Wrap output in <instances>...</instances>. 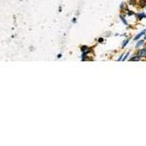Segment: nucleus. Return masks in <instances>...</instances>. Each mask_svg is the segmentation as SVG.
I'll return each instance as SVG.
<instances>
[{
  "label": "nucleus",
  "instance_id": "1",
  "mask_svg": "<svg viewBox=\"0 0 146 146\" xmlns=\"http://www.w3.org/2000/svg\"><path fill=\"white\" fill-rule=\"evenodd\" d=\"M135 56H138L140 60H142V58H146V44L143 45V48L137 49V51H136V53H135Z\"/></svg>",
  "mask_w": 146,
  "mask_h": 146
},
{
  "label": "nucleus",
  "instance_id": "2",
  "mask_svg": "<svg viewBox=\"0 0 146 146\" xmlns=\"http://www.w3.org/2000/svg\"><path fill=\"white\" fill-rule=\"evenodd\" d=\"M145 33H146V28H145V29H143L142 31H140L137 35H135V38H133V40H135V41H137V40H139L142 36H144Z\"/></svg>",
  "mask_w": 146,
  "mask_h": 146
},
{
  "label": "nucleus",
  "instance_id": "3",
  "mask_svg": "<svg viewBox=\"0 0 146 146\" xmlns=\"http://www.w3.org/2000/svg\"><path fill=\"white\" fill-rule=\"evenodd\" d=\"M135 18L137 21H141L146 18V14L145 13H137V14H135Z\"/></svg>",
  "mask_w": 146,
  "mask_h": 146
},
{
  "label": "nucleus",
  "instance_id": "4",
  "mask_svg": "<svg viewBox=\"0 0 146 146\" xmlns=\"http://www.w3.org/2000/svg\"><path fill=\"white\" fill-rule=\"evenodd\" d=\"M126 17H127V15L126 14H120V19H121V21L123 22V23L125 25H129V23H128V22H127V19H126Z\"/></svg>",
  "mask_w": 146,
  "mask_h": 146
},
{
  "label": "nucleus",
  "instance_id": "5",
  "mask_svg": "<svg viewBox=\"0 0 146 146\" xmlns=\"http://www.w3.org/2000/svg\"><path fill=\"white\" fill-rule=\"evenodd\" d=\"M145 44V40L144 39H140V40H137V43L135 44V48L136 49H139L141 46H143Z\"/></svg>",
  "mask_w": 146,
  "mask_h": 146
},
{
  "label": "nucleus",
  "instance_id": "6",
  "mask_svg": "<svg viewBox=\"0 0 146 146\" xmlns=\"http://www.w3.org/2000/svg\"><path fill=\"white\" fill-rule=\"evenodd\" d=\"M129 60H131V62H139V60H141L138 56H135V54L133 56H131V58H129Z\"/></svg>",
  "mask_w": 146,
  "mask_h": 146
},
{
  "label": "nucleus",
  "instance_id": "7",
  "mask_svg": "<svg viewBox=\"0 0 146 146\" xmlns=\"http://www.w3.org/2000/svg\"><path fill=\"white\" fill-rule=\"evenodd\" d=\"M120 9H121V10L122 11H128L129 10V9H128V7H127V3H126V2H123V3H122L121 4V5H120Z\"/></svg>",
  "mask_w": 146,
  "mask_h": 146
},
{
  "label": "nucleus",
  "instance_id": "8",
  "mask_svg": "<svg viewBox=\"0 0 146 146\" xmlns=\"http://www.w3.org/2000/svg\"><path fill=\"white\" fill-rule=\"evenodd\" d=\"M136 2L137 0H128V4L131 6H136Z\"/></svg>",
  "mask_w": 146,
  "mask_h": 146
},
{
  "label": "nucleus",
  "instance_id": "9",
  "mask_svg": "<svg viewBox=\"0 0 146 146\" xmlns=\"http://www.w3.org/2000/svg\"><path fill=\"white\" fill-rule=\"evenodd\" d=\"M129 40H131V38H127L126 40H125V41L123 42V45H122V49H124L125 47H126L127 45H128L129 42Z\"/></svg>",
  "mask_w": 146,
  "mask_h": 146
},
{
  "label": "nucleus",
  "instance_id": "10",
  "mask_svg": "<svg viewBox=\"0 0 146 146\" xmlns=\"http://www.w3.org/2000/svg\"><path fill=\"white\" fill-rule=\"evenodd\" d=\"M129 55H131V52H127L126 55H124V56H123V60H124V62H125V60H126L127 58H128V56H129Z\"/></svg>",
  "mask_w": 146,
  "mask_h": 146
},
{
  "label": "nucleus",
  "instance_id": "11",
  "mask_svg": "<svg viewBox=\"0 0 146 146\" xmlns=\"http://www.w3.org/2000/svg\"><path fill=\"white\" fill-rule=\"evenodd\" d=\"M127 12H128V16H133V15H135V13H133V11H131V10H128Z\"/></svg>",
  "mask_w": 146,
  "mask_h": 146
},
{
  "label": "nucleus",
  "instance_id": "12",
  "mask_svg": "<svg viewBox=\"0 0 146 146\" xmlns=\"http://www.w3.org/2000/svg\"><path fill=\"white\" fill-rule=\"evenodd\" d=\"M98 42H100V43L103 42V38H100V39H98Z\"/></svg>",
  "mask_w": 146,
  "mask_h": 146
},
{
  "label": "nucleus",
  "instance_id": "13",
  "mask_svg": "<svg viewBox=\"0 0 146 146\" xmlns=\"http://www.w3.org/2000/svg\"><path fill=\"white\" fill-rule=\"evenodd\" d=\"M144 40H145V41H146V33L144 34Z\"/></svg>",
  "mask_w": 146,
  "mask_h": 146
},
{
  "label": "nucleus",
  "instance_id": "14",
  "mask_svg": "<svg viewBox=\"0 0 146 146\" xmlns=\"http://www.w3.org/2000/svg\"><path fill=\"white\" fill-rule=\"evenodd\" d=\"M144 8H145V11H146V6H145V7H144Z\"/></svg>",
  "mask_w": 146,
  "mask_h": 146
},
{
  "label": "nucleus",
  "instance_id": "15",
  "mask_svg": "<svg viewBox=\"0 0 146 146\" xmlns=\"http://www.w3.org/2000/svg\"><path fill=\"white\" fill-rule=\"evenodd\" d=\"M143 1H145V2H146V0H143Z\"/></svg>",
  "mask_w": 146,
  "mask_h": 146
}]
</instances>
